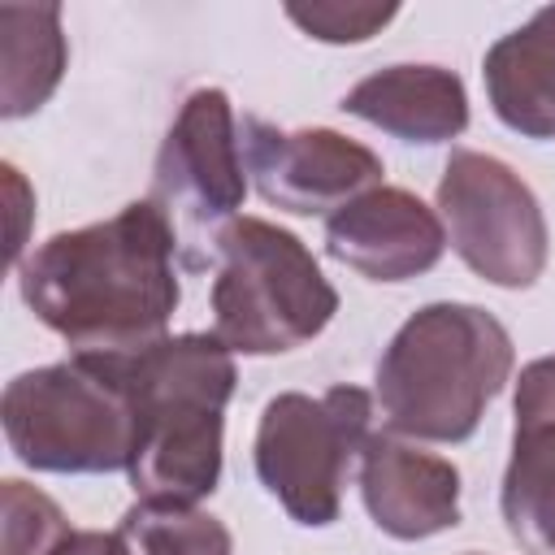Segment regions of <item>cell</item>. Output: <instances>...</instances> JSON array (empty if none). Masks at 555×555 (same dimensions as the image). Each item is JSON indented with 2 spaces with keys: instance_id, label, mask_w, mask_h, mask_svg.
<instances>
[{
  "instance_id": "obj_15",
  "label": "cell",
  "mask_w": 555,
  "mask_h": 555,
  "mask_svg": "<svg viewBox=\"0 0 555 555\" xmlns=\"http://www.w3.org/2000/svg\"><path fill=\"white\" fill-rule=\"evenodd\" d=\"M69 61L56 4H4L0 9V117L17 121L39 113Z\"/></svg>"
},
{
  "instance_id": "obj_2",
  "label": "cell",
  "mask_w": 555,
  "mask_h": 555,
  "mask_svg": "<svg viewBox=\"0 0 555 555\" xmlns=\"http://www.w3.org/2000/svg\"><path fill=\"white\" fill-rule=\"evenodd\" d=\"M139 412V442L126 468L139 499L199 503L221 481L225 403L234 351L217 334H173L147 351L117 356Z\"/></svg>"
},
{
  "instance_id": "obj_9",
  "label": "cell",
  "mask_w": 555,
  "mask_h": 555,
  "mask_svg": "<svg viewBox=\"0 0 555 555\" xmlns=\"http://www.w3.org/2000/svg\"><path fill=\"white\" fill-rule=\"evenodd\" d=\"M238 147H243V169L251 173L260 199L295 217H317L330 208L338 212L364 191L382 186L386 173L377 152L330 126L278 130L264 117L243 113Z\"/></svg>"
},
{
  "instance_id": "obj_13",
  "label": "cell",
  "mask_w": 555,
  "mask_h": 555,
  "mask_svg": "<svg viewBox=\"0 0 555 555\" xmlns=\"http://www.w3.org/2000/svg\"><path fill=\"white\" fill-rule=\"evenodd\" d=\"M338 108L421 147L451 143L468 130V91L442 65H386L360 78Z\"/></svg>"
},
{
  "instance_id": "obj_20",
  "label": "cell",
  "mask_w": 555,
  "mask_h": 555,
  "mask_svg": "<svg viewBox=\"0 0 555 555\" xmlns=\"http://www.w3.org/2000/svg\"><path fill=\"white\" fill-rule=\"evenodd\" d=\"M4 178H9L13 217H17V230H13V238H9V260H13V264H22V243H26V234H22V217L30 212V208H26V182L17 178V169H13V165H4Z\"/></svg>"
},
{
  "instance_id": "obj_19",
  "label": "cell",
  "mask_w": 555,
  "mask_h": 555,
  "mask_svg": "<svg viewBox=\"0 0 555 555\" xmlns=\"http://www.w3.org/2000/svg\"><path fill=\"white\" fill-rule=\"evenodd\" d=\"M56 555H130V551H126L117 529L113 533H104V529H74Z\"/></svg>"
},
{
  "instance_id": "obj_11",
  "label": "cell",
  "mask_w": 555,
  "mask_h": 555,
  "mask_svg": "<svg viewBox=\"0 0 555 555\" xmlns=\"http://www.w3.org/2000/svg\"><path fill=\"white\" fill-rule=\"evenodd\" d=\"M512 412V460L503 468L499 512L525 551L555 555V356L520 369Z\"/></svg>"
},
{
  "instance_id": "obj_3",
  "label": "cell",
  "mask_w": 555,
  "mask_h": 555,
  "mask_svg": "<svg viewBox=\"0 0 555 555\" xmlns=\"http://www.w3.org/2000/svg\"><path fill=\"white\" fill-rule=\"evenodd\" d=\"M516 351L503 321L477 304H425L386 343L373 390L390 434L468 442L486 403L512 377Z\"/></svg>"
},
{
  "instance_id": "obj_1",
  "label": "cell",
  "mask_w": 555,
  "mask_h": 555,
  "mask_svg": "<svg viewBox=\"0 0 555 555\" xmlns=\"http://www.w3.org/2000/svg\"><path fill=\"white\" fill-rule=\"evenodd\" d=\"M22 304L74 356H134L169 338L182 299L178 234L152 199L61 230L17 264Z\"/></svg>"
},
{
  "instance_id": "obj_12",
  "label": "cell",
  "mask_w": 555,
  "mask_h": 555,
  "mask_svg": "<svg viewBox=\"0 0 555 555\" xmlns=\"http://www.w3.org/2000/svg\"><path fill=\"white\" fill-rule=\"evenodd\" d=\"M360 499L369 520L395 542H421L460 525V468L390 434L360 451Z\"/></svg>"
},
{
  "instance_id": "obj_6",
  "label": "cell",
  "mask_w": 555,
  "mask_h": 555,
  "mask_svg": "<svg viewBox=\"0 0 555 555\" xmlns=\"http://www.w3.org/2000/svg\"><path fill=\"white\" fill-rule=\"evenodd\" d=\"M373 438V395L330 386L325 395L282 390L264 403L251 464L260 486L295 525L325 529L343 512V486Z\"/></svg>"
},
{
  "instance_id": "obj_7",
  "label": "cell",
  "mask_w": 555,
  "mask_h": 555,
  "mask_svg": "<svg viewBox=\"0 0 555 555\" xmlns=\"http://www.w3.org/2000/svg\"><path fill=\"white\" fill-rule=\"evenodd\" d=\"M173 225L186 269L217 260V243L247 199V169L230 95L199 87L182 100L152 165L147 195Z\"/></svg>"
},
{
  "instance_id": "obj_16",
  "label": "cell",
  "mask_w": 555,
  "mask_h": 555,
  "mask_svg": "<svg viewBox=\"0 0 555 555\" xmlns=\"http://www.w3.org/2000/svg\"><path fill=\"white\" fill-rule=\"evenodd\" d=\"M117 533L130 555H234L230 529L195 503L139 499L126 507Z\"/></svg>"
},
{
  "instance_id": "obj_5",
  "label": "cell",
  "mask_w": 555,
  "mask_h": 555,
  "mask_svg": "<svg viewBox=\"0 0 555 555\" xmlns=\"http://www.w3.org/2000/svg\"><path fill=\"white\" fill-rule=\"evenodd\" d=\"M212 269V334L234 356L295 351L338 312V291L317 256L273 221H230Z\"/></svg>"
},
{
  "instance_id": "obj_17",
  "label": "cell",
  "mask_w": 555,
  "mask_h": 555,
  "mask_svg": "<svg viewBox=\"0 0 555 555\" xmlns=\"http://www.w3.org/2000/svg\"><path fill=\"white\" fill-rule=\"evenodd\" d=\"M69 533L65 512L43 490L17 477L0 486V555H56Z\"/></svg>"
},
{
  "instance_id": "obj_10",
  "label": "cell",
  "mask_w": 555,
  "mask_h": 555,
  "mask_svg": "<svg viewBox=\"0 0 555 555\" xmlns=\"http://www.w3.org/2000/svg\"><path fill=\"white\" fill-rule=\"evenodd\" d=\"M325 251L369 282H408L447 251L442 217L403 186H373L325 221Z\"/></svg>"
},
{
  "instance_id": "obj_4",
  "label": "cell",
  "mask_w": 555,
  "mask_h": 555,
  "mask_svg": "<svg viewBox=\"0 0 555 555\" xmlns=\"http://www.w3.org/2000/svg\"><path fill=\"white\" fill-rule=\"evenodd\" d=\"M0 425L9 451L35 473H126L139 442L117 356H69L17 373L4 386Z\"/></svg>"
},
{
  "instance_id": "obj_18",
  "label": "cell",
  "mask_w": 555,
  "mask_h": 555,
  "mask_svg": "<svg viewBox=\"0 0 555 555\" xmlns=\"http://www.w3.org/2000/svg\"><path fill=\"white\" fill-rule=\"evenodd\" d=\"M399 9L395 4H343V0H317V4H286V17L321 43H364L373 39Z\"/></svg>"
},
{
  "instance_id": "obj_14",
  "label": "cell",
  "mask_w": 555,
  "mask_h": 555,
  "mask_svg": "<svg viewBox=\"0 0 555 555\" xmlns=\"http://www.w3.org/2000/svg\"><path fill=\"white\" fill-rule=\"evenodd\" d=\"M481 82L507 130L520 139H555V4L490 43Z\"/></svg>"
},
{
  "instance_id": "obj_8",
  "label": "cell",
  "mask_w": 555,
  "mask_h": 555,
  "mask_svg": "<svg viewBox=\"0 0 555 555\" xmlns=\"http://www.w3.org/2000/svg\"><path fill=\"white\" fill-rule=\"evenodd\" d=\"M438 217L455 256L490 286L525 291L542 278L551 234L529 182L490 152H451L438 178Z\"/></svg>"
}]
</instances>
